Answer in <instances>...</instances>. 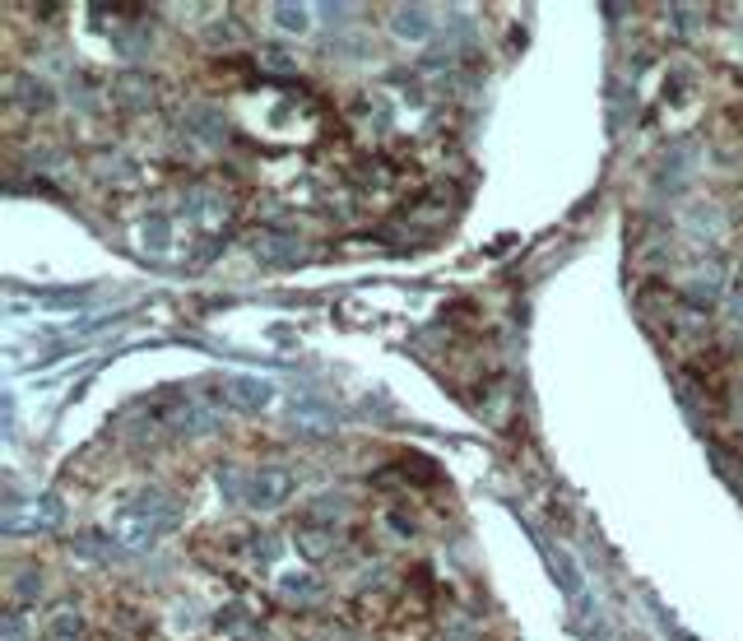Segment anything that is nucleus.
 <instances>
[{
  "label": "nucleus",
  "mask_w": 743,
  "mask_h": 641,
  "mask_svg": "<svg viewBox=\"0 0 743 641\" xmlns=\"http://www.w3.org/2000/svg\"><path fill=\"white\" fill-rule=\"evenodd\" d=\"M246 484H252V479H242V474H237L233 465H219V493H223L228 502L246 498Z\"/></svg>",
  "instance_id": "obj_13"
},
{
  "label": "nucleus",
  "mask_w": 743,
  "mask_h": 641,
  "mask_svg": "<svg viewBox=\"0 0 743 641\" xmlns=\"http://www.w3.org/2000/svg\"><path fill=\"white\" fill-rule=\"evenodd\" d=\"M75 632H79V613H75V609H66V613L52 618V637L66 641V637H75Z\"/></svg>",
  "instance_id": "obj_20"
},
{
  "label": "nucleus",
  "mask_w": 743,
  "mask_h": 641,
  "mask_svg": "<svg viewBox=\"0 0 743 641\" xmlns=\"http://www.w3.org/2000/svg\"><path fill=\"white\" fill-rule=\"evenodd\" d=\"M140 237H144V246H149V252H163V246H168V219L163 214H149L140 223Z\"/></svg>",
  "instance_id": "obj_12"
},
{
  "label": "nucleus",
  "mask_w": 743,
  "mask_h": 641,
  "mask_svg": "<svg viewBox=\"0 0 743 641\" xmlns=\"http://www.w3.org/2000/svg\"><path fill=\"white\" fill-rule=\"evenodd\" d=\"M14 84H19V89H14V98L24 102L28 112H47V108H52V98H56V93L43 84V79H28V75H19Z\"/></svg>",
  "instance_id": "obj_9"
},
{
  "label": "nucleus",
  "mask_w": 743,
  "mask_h": 641,
  "mask_svg": "<svg viewBox=\"0 0 743 641\" xmlns=\"http://www.w3.org/2000/svg\"><path fill=\"white\" fill-rule=\"evenodd\" d=\"M256 256L265 260V265H298L307 252H302V242L293 237V233H256Z\"/></svg>",
  "instance_id": "obj_4"
},
{
  "label": "nucleus",
  "mask_w": 743,
  "mask_h": 641,
  "mask_svg": "<svg viewBox=\"0 0 743 641\" xmlns=\"http://www.w3.org/2000/svg\"><path fill=\"white\" fill-rule=\"evenodd\" d=\"M548 563H553V581L563 586L567 595H581V590H586L581 572H576V557H571L567 549H553V553H548Z\"/></svg>",
  "instance_id": "obj_7"
},
{
  "label": "nucleus",
  "mask_w": 743,
  "mask_h": 641,
  "mask_svg": "<svg viewBox=\"0 0 743 641\" xmlns=\"http://www.w3.org/2000/svg\"><path fill=\"white\" fill-rule=\"evenodd\" d=\"M242 623V605H228V609H223V613H214V628L223 632V628H237Z\"/></svg>",
  "instance_id": "obj_21"
},
{
  "label": "nucleus",
  "mask_w": 743,
  "mask_h": 641,
  "mask_svg": "<svg viewBox=\"0 0 743 641\" xmlns=\"http://www.w3.org/2000/svg\"><path fill=\"white\" fill-rule=\"evenodd\" d=\"M260 66H265V70H279V75H284V70H293V56H288L284 47H260Z\"/></svg>",
  "instance_id": "obj_18"
},
{
  "label": "nucleus",
  "mask_w": 743,
  "mask_h": 641,
  "mask_svg": "<svg viewBox=\"0 0 743 641\" xmlns=\"http://www.w3.org/2000/svg\"><path fill=\"white\" fill-rule=\"evenodd\" d=\"M181 521V507L163 488H144L112 516V544L126 553H149L163 534H172Z\"/></svg>",
  "instance_id": "obj_1"
},
{
  "label": "nucleus",
  "mask_w": 743,
  "mask_h": 641,
  "mask_svg": "<svg viewBox=\"0 0 743 641\" xmlns=\"http://www.w3.org/2000/svg\"><path fill=\"white\" fill-rule=\"evenodd\" d=\"M252 553L260 557V563H275V557L284 553V544L275 540V534H256V540H252Z\"/></svg>",
  "instance_id": "obj_19"
},
{
  "label": "nucleus",
  "mask_w": 743,
  "mask_h": 641,
  "mask_svg": "<svg viewBox=\"0 0 743 641\" xmlns=\"http://www.w3.org/2000/svg\"><path fill=\"white\" fill-rule=\"evenodd\" d=\"M0 637H5V641H28V613L24 609H10L5 618H0Z\"/></svg>",
  "instance_id": "obj_14"
},
{
  "label": "nucleus",
  "mask_w": 743,
  "mask_h": 641,
  "mask_svg": "<svg viewBox=\"0 0 743 641\" xmlns=\"http://www.w3.org/2000/svg\"><path fill=\"white\" fill-rule=\"evenodd\" d=\"M298 549L307 557H325L330 549H335V525H316V521H307L298 530Z\"/></svg>",
  "instance_id": "obj_6"
},
{
  "label": "nucleus",
  "mask_w": 743,
  "mask_h": 641,
  "mask_svg": "<svg viewBox=\"0 0 743 641\" xmlns=\"http://www.w3.org/2000/svg\"><path fill=\"white\" fill-rule=\"evenodd\" d=\"M144 89H149V84H144V79H121V102H131V108H144V102H149L154 93H144Z\"/></svg>",
  "instance_id": "obj_17"
},
{
  "label": "nucleus",
  "mask_w": 743,
  "mask_h": 641,
  "mask_svg": "<svg viewBox=\"0 0 743 641\" xmlns=\"http://www.w3.org/2000/svg\"><path fill=\"white\" fill-rule=\"evenodd\" d=\"M390 28H395V37H404V43H423V37H432V28H437V19H432V10H423V5H400L390 14Z\"/></svg>",
  "instance_id": "obj_5"
},
{
  "label": "nucleus",
  "mask_w": 743,
  "mask_h": 641,
  "mask_svg": "<svg viewBox=\"0 0 743 641\" xmlns=\"http://www.w3.org/2000/svg\"><path fill=\"white\" fill-rule=\"evenodd\" d=\"M284 595H298V599H312V595H316V576H312V572H298V576H284Z\"/></svg>",
  "instance_id": "obj_16"
},
{
  "label": "nucleus",
  "mask_w": 743,
  "mask_h": 641,
  "mask_svg": "<svg viewBox=\"0 0 743 641\" xmlns=\"http://www.w3.org/2000/svg\"><path fill=\"white\" fill-rule=\"evenodd\" d=\"M177 437H204V432H214V413L210 409H200V405H186L177 413Z\"/></svg>",
  "instance_id": "obj_8"
},
{
  "label": "nucleus",
  "mask_w": 743,
  "mask_h": 641,
  "mask_svg": "<svg viewBox=\"0 0 743 641\" xmlns=\"http://www.w3.org/2000/svg\"><path fill=\"white\" fill-rule=\"evenodd\" d=\"M270 14H275V24L284 33H307V28H312V14H307L302 5H275Z\"/></svg>",
  "instance_id": "obj_11"
},
{
  "label": "nucleus",
  "mask_w": 743,
  "mask_h": 641,
  "mask_svg": "<svg viewBox=\"0 0 743 641\" xmlns=\"http://www.w3.org/2000/svg\"><path fill=\"white\" fill-rule=\"evenodd\" d=\"M219 396L228 400L237 413H260V409H270V400H275V381H265V377H228L219 386Z\"/></svg>",
  "instance_id": "obj_3"
},
{
  "label": "nucleus",
  "mask_w": 743,
  "mask_h": 641,
  "mask_svg": "<svg viewBox=\"0 0 743 641\" xmlns=\"http://www.w3.org/2000/svg\"><path fill=\"white\" fill-rule=\"evenodd\" d=\"M288 498H293V469H284V465H260L252 474V484H246V502L256 511H275Z\"/></svg>",
  "instance_id": "obj_2"
},
{
  "label": "nucleus",
  "mask_w": 743,
  "mask_h": 641,
  "mask_svg": "<svg viewBox=\"0 0 743 641\" xmlns=\"http://www.w3.org/2000/svg\"><path fill=\"white\" fill-rule=\"evenodd\" d=\"M348 511V498L344 493H321V498L307 507V521H316V525H335L340 516Z\"/></svg>",
  "instance_id": "obj_10"
},
{
  "label": "nucleus",
  "mask_w": 743,
  "mask_h": 641,
  "mask_svg": "<svg viewBox=\"0 0 743 641\" xmlns=\"http://www.w3.org/2000/svg\"><path fill=\"white\" fill-rule=\"evenodd\" d=\"M14 595L24 599V605H28V599H37V595H43V572L24 567V576H14Z\"/></svg>",
  "instance_id": "obj_15"
}]
</instances>
